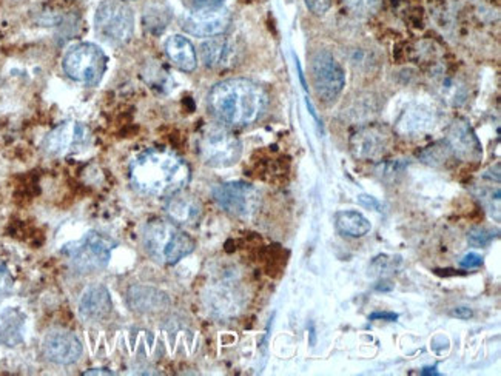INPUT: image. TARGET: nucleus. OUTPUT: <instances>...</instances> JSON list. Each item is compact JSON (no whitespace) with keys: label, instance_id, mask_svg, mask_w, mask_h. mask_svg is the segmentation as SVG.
Instances as JSON below:
<instances>
[{"label":"nucleus","instance_id":"nucleus-20","mask_svg":"<svg viewBox=\"0 0 501 376\" xmlns=\"http://www.w3.org/2000/svg\"><path fill=\"white\" fill-rule=\"evenodd\" d=\"M26 318L16 307L6 308L0 315V345L16 347L25 340Z\"/></svg>","mask_w":501,"mask_h":376},{"label":"nucleus","instance_id":"nucleus-15","mask_svg":"<svg viewBox=\"0 0 501 376\" xmlns=\"http://www.w3.org/2000/svg\"><path fill=\"white\" fill-rule=\"evenodd\" d=\"M201 59L207 69L224 70L233 67L238 59L235 43L227 37H212L201 45Z\"/></svg>","mask_w":501,"mask_h":376},{"label":"nucleus","instance_id":"nucleus-34","mask_svg":"<svg viewBox=\"0 0 501 376\" xmlns=\"http://www.w3.org/2000/svg\"><path fill=\"white\" fill-rule=\"evenodd\" d=\"M84 375H113V371L109 369H93V371H85Z\"/></svg>","mask_w":501,"mask_h":376},{"label":"nucleus","instance_id":"nucleus-33","mask_svg":"<svg viewBox=\"0 0 501 376\" xmlns=\"http://www.w3.org/2000/svg\"><path fill=\"white\" fill-rule=\"evenodd\" d=\"M369 319H384V321H397L398 315L387 314V312H384V314H372L371 316H369Z\"/></svg>","mask_w":501,"mask_h":376},{"label":"nucleus","instance_id":"nucleus-32","mask_svg":"<svg viewBox=\"0 0 501 376\" xmlns=\"http://www.w3.org/2000/svg\"><path fill=\"white\" fill-rule=\"evenodd\" d=\"M224 0H192L194 8H213L222 5Z\"/></svg>","mask_w":501,"mask_h":376},{"label":"nucleus","instance_id":"nucleus-11","mask_svg":"<svg viewBox=\"0 0 501 376\" xmlns=\"http://www.w3.org/2000/svg\"><path fill=\"white\" fill-rule=\"evenodd\" d=\"M90 131L79 122H63L52 128L43 142V152L50 156H69L89 146Z\"/></svg>","mask_w":501,"mask_h":376},{"label":"nucleus","instance_id":"nucleus-14","mask_svg":"<svg viewBox=\"0 0 501 376\" xmlns=\"http://www.w3.org/2000/svg\"><path fill=\"white\" fill-rule=\"evenodd\" d=\"M204 303L216 318H232L242 308V292L232 282H220L207 290Z\"/></svg>","mask_w":501,"mask_h":376},{"label":"nucleus","instance_id":"nucleus-19","mask_svg":"<svg viewBox=\"0 0 501 376\" xmlns=\"http://www.w3.org/2000/svg\"><path fill=\"white\" fill-rule=\"evenodd\" d=\"M165 212L173 224L181 227V225L196 224L201 220L203 207L199 204L198 199L188 196V194H181V192H178V193L168 196Z\"/></svg>","mask_w":501,"mask_h":376},{"label":"nucleus","instance_id":"nucleus-1","mask_svg":"<svg viewBox=\"0 0 501 376\" xmlns=\"http://www.w3.org/2000/svg\"><path fill=\"white\" fill-rule=\"evenodd\" d=\"M130 183L137 193L168 198L183 192L190 181V168L183 157L165 148L139 153L130 164Z\"/></svg>","mask_w":501,"mask_h":376},{"label":"nucleus","instance_id":"nucleus-23","mask_svg":"<svg viewBox=\"0 0 501 376\" xmlns=\"http://www.w3.org/2000/svg\"><path fill=\"white\" fill-rule=\"evenodd\" d=\"M336 229L350 238H363L371 231V221L358 212H340L336 214Z\"/></svg>","mask_w":501,"mask_h":376},{"label":"nucleus","instance_id":"nucleus-7","mask_svg":"<svg viewBox=\"0 0 501 376\" xmlns=\"http://www.w3.org/2000/svg\"><path fill=\"white\" fill-rule=\"evenodd\" d=\"M109 59L99 47L93 43H78L63 56L65 74L79 84L98 85L107 71Z\"/></svg>","mask_w":501,"mask_h":376},{"label":"nucleus","instance_id":"nucleus-18","mask_svg":"<svg viewBox=\"0 0 501 376\" xmlns=\"http://www.w3.org/2000/svg\"><path fill=\"white\" fill-rule=\"evenodd\" d=\"M437 122L435 110L426 104H411L398 118L397 128L402 135H423Z\"/></svg>","mask_w":501,"mask_h":376},{"label":"nucleus","instance_id":"nucleus-13","mask_svg":"<svg viewBox=\"0 0 501 376\" xmlns=\"http://www.w3.org/2000/svg\"><path fill=\"white\" fill-rule=\"evenodd\" d=\"M43 355L59 366L76 364L84 353L82 343L76 334L67 330H52L43 338Z\"/></svg>","mask_w":501,"mask_h":376},{"label":"nucleus","instance_id":"nucleus-17","mask_svg":"<svg viewBox=\"0 0 501 376\" xmlns=\"http://www.w3.org/2000/svg\"><path fill=\"white\" fill-rule=\"evenodd\" d=\"M449 148L455 153V156L461 157L465 161H477L481 156V146L477 139L474 131L465 120H457L454 126L450 127Z\"/></svg>","mask_w":501,"mask_h":376},{"label":"nucleus","instance_id":"nucleus-5","mask_svg":"<svg viewBox=\"0 0 501 376\" xmlns=\"http://www.w3.org/2000/svg\"><path fill=\"white\" fill-rule=\"evenodd\" d=\"M199 156L209 167L229 168L242 156V144L225 127H207L198 141Z\"/></svg>","mask_w":501,"mask_h":376},{"label":"nucleus","instance_id":"nucleus-29","mask_svg":"<svg viewBox=\"0 0 501 376\" xmlns=\"http://www.w3.org/2000/svg\"><path fill=\"white\" fill-rule=\"evenodd\" d=\"M483 264V258L477 253H468L465 257L459 259V266L465 267V268H477Z\"/></svg>","mask_w":501,"mask_h":376},{"label":"nucleus","instance_id":"nucleus-8","mask_svg":"<svg viewBox=\"0 0 501 376\" xmlns=\"http://www.w3.org/2000/svg\"><path fill=\"white\" fill-rule=\"evenodd\" d=\"M312 79L315 91L323 104H335L345 89V70L329 52L319 50L315 52L312 58Z\"/></svg>","mask_w":501,"mask_h":376},{"label":"nucleus","instance_id":"nucleus-22","mask_svg":"<svg viewBox=\"0 0 501 376\" xmlns=\"http://www.w3.org/2000/svg\"><path fill=\"white\" fill-rule=\"evenodd\" d=\"M168 299L164 293L150 287H133L128 290V306L137 312L148 314L165 307Z\"/></svg>","mask_w":501,"mask_h":376},{"label":"nucleus","instance_id":"nucleus-10","mask_svg":"<svg viewBox=\"0 0 501 376\" xmlns=\"http://www.w3.org/2000/svg\"><path fill=\"white\" fill-rule=\"evenodd\" d=\"M393 136L384 126L361 127L350 137V152L360 161H378L391 150Z\"/></svg>","mask_w":501,"mask_h":376},{"label":"nucleus","instance_id":"nucleus-2","mask_svg":"<svg viewBox=\"0 0 501 376\" xmlns=\"http://www.w3.org/2000/svg\"><path fill=\"white\" fill-rule=\"evenodd\" d=\"M266 107V91L250 79H227L209 93V110L222 126H251L264 115Z\"/></svg>","mask_w":501,"mask_h":376},{"label":"nucleus","instance_id":"nucleus-27","mask_svg":"<svg viewBox=\"0 0 501 376\" xmlns=\"http://www.w3.org/2000/svg\"><path fill=\"white\" fill-rule=\"evenodd\" d=\"M13 284H14V279L11 277L10 270L8 267L0 261V296H4L6 293L11 292L13 288Z\"/></svg>","mask_w":501,"mask_h":376},{"label":"nucleus","instance_id":"nucleus-30","mask_svg":"<svg viewBox=\"0 0 501 376\" xmlns=\"http://www.w3.org/2000/svg\"><path fill=\"white\" fill-rule=\"evenodd\" d=\"M358 202H360L361 205H364V207H367V209L371 210H376V212H382V205H380V202L376 201L375 198H372V196H365V194H361V196H358Z\"/></svg>","mask_w":501,"mask_h":376},{"label":"nucleus","instance_id":"nucleus-28","mask_svg":"<svg viewBox=\"0 0 501 376\" xmlns=\"http://www.w3.org/2000/svg\"><path fill=\"white\" fill-rule=\"evenodd\" d=\"M306 5H307L308 10L315 13V14H324L327 13V10L330 8L329 0H306Z\"/></svg>","mask_w":501,"mask_h":376},{"label":"nucleus","instance_id":"nucleus-16","mask_svg":"<svg viewBox=\"0 0 501 376\" xmlns=\"http://www.w3.org/2000/svg\"><path fill=\"white\" fill-rule=\"evenodd\" d=\"M110 292L102 284H96L85 290L82 298L79 301V314L87 321H102L111 314Z\"/></svg>","mask_w":501,"mask_h":376},{"label":"nucleus","instance_id":"nucleus-21","mask_svg":"<svg viewBox=\"0 0 501 376\" xmlns=\"http://www.w3.org/2000/svg\"><path fill=\"white\" fill-rule=\"evenodd\" d=\"M165 52L168 59L172 61L179 70L185 73H192L198 65V56L194 52V43L188 41L187 37L181 34H173L165 41Z\"/></svg>","mask_w":501,"mask_h":376},{"label":"nucleus","instance_id":"nucleus-25","mask_svg":"<svg viewBox=\"0 0 501 376\" xmlns=\"http://www.w3.org/2000/svg\"><path fill=\"white\" fill-rule=\"evenodd\" d=\"M402 264V259L398 257H378L375 258V261L372 262V270L375 275L384 277L389 273H393L397 270L398 266Z\"/></svg>","mask_w":501,"mask_h":376},{"label":"nucleus","instance_id":"nucleus-12","mask_svg":"<svg viewBox=\"0 0 501 376\" xmlns=\"http://www.w3.org/2000/svg\"><path fill=\"white\" fill-rule=\"evenodd\" d=\"M184 32L196 37H216L229 28L230 13L222 6L194 8L183 16Z\"/></svg>","mask_w":501,"mask_h":376},{"label":"nucleus","instance_id":"nucleus-24","mask_svg":"<svg viewBox=\"0 0 501 376\" xmlns=\"http://www.w3.org/2000/svg\"><path fill=\"white\" fill-rule=\"evenodd\" d=\"M345 6L358 16H371L382 6V0H345Z\"/></svg>","mask_w":501,"mask_h":376},{"label":"nucleus","instance_id":"nucleus-3","mask_svg":"<svg viewBox=\"0 0 501 376\" xmlns=\"http://www.w3.org/2000/svg\"><path fill=\"white\" fill-rule=\"evenodd\" d=\"M147 255L162 266L178 264L194 253V240L172 221H150L142 233Z\"/></svg>","mask_w":501,"mask_h":376},{"label":"nucleus","instance_id":"nucleus-6","mask_svg":"<svg viewBox=\"0 0 501 376\" xmlns=\"http://www.w3.org/2000/svg\"><path fill=\"white\" fill-rule=\"evenodd\" d=\"M115 246V242L109 236L90 231L82 240L65 247L63 253L67 255L76 272L89 275L104 270L105 267L109 266Z\"/></svg>","mask_w":501,"mask_h":376},{"label":"nucleus","instance_id":"nucleus-26","mask_svg":"<svg viewBox=\"0 0 501 376\" xmlns=\"http://www.w3.org/2000/svg\"><path fill=\"white\" fill-rule=\"evenodd\" d=\"M496 238L494 231L487 229H476L468 235V240L472 247H485L491 244L492 240Z\"/></svg>","mask_w":501,"mask_h":376},{"label":"nucleus","instance_id":"nucleus-9","mask_svg":"<svg viewBox=\"0 0 501 376\" xmlns=\"http://www.w3.org/2000/svg\"><path fill=\"white\" fill-rule=\"evenodd\" d=\"M216 204L238 218H250L260 209L261 196L253 185L241 181L224 183L213 188Z\"/></svg>","mask_w":501,"mask_h":376},{"label":"nucleus","instance_id":"nucleus-4","mask_svg":"<svg viewBox=\"0 0 501 376\" xmlns=\"http://www.w3.org/2000/svg\"><path fill=\"white\" fill-rule=\"evenodd\" d=\"M94 32L111 45L130 42L135 33V16L127 0H104L94 14Z\"/></svg>","mask_w":501,"mask_h":376},{"label":"nucleus","instance_id":"nucleus-31","mask_svg":"<svg viewBox=\"0 0 501 376\" xmlns=\"http://www.w3.org/2000/svg\"><path fill=\"white\" fill-rule=\"evenodd\" d=\"M452 316L458 319H469L474 316V312H472V308L461 306V307H455L454 310H452Z\"/></svg>","mask_w":501,"mask_h":376}]
</instances>
